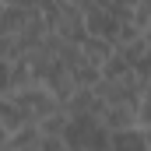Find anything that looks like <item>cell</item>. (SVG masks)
Instances as JSON below:
<instances>
[{
  "mask_svg": "<svg viewBox=\"0 0 151 151\" xmlns=\"http://www.w3.org/2000/svg\"><path fill=\"white\" fill-rule=\"evenodd\" d=\"M0 127H4L7 137H11V134H18V130H25V127H35V123L21 113L11 99H0Z\"/></svg>",
  "mask_w": 151,
  "mask_h": 151,
  "instance_id": "5",
  "label": "cell"
},
{
  "mask_svg": "<svg viewBox=\"0 0 151 151\" xmlns=\"http://www.w3.org/2000/svg\"><path fill=\"white\" fill-rule=\"evenodd\" d=\"M49 32L60 39V42H67V46H81V42L88 39V32H84V18H81L77 0H56V18H53Z\"/></svg>",
  "mask_w": 151,
  "mask_h": 151,
  "instance_id": "1",
  "label": "cell"
},
{
  "mask_svg": "<svg viewBox=\"0 0 151 151\" xmlns=\"http://www.w3.org/2000/svg\"><path fill=\"white\" fill-rule=\"evenodd\" d=\"M77 49H81V60H84L88 67H95V70H99V67H102V63L113 56V46H109L106 39H91V35L84 39Z\"/></svg>",
  "mask_w": 151,
  "mask_h": 151,
  "instance_id": "4",
  "label": "cell"
},
{
  "mask_svg": "<svg viewBox=\"0 0 151 151\" xmlns=\"http://www.w3.org/2000/svg\"><path fill=\"white\" fill-rule=\"evenodd\" d=\"M81 7V18H84V32L91 39H106L113 46V39L119 35V21L102 7V0H77Z\"/></svg>",
  "mask_w": 151,
  "mask_h": 151,
  "instance_id": "3",
  "label": "cell"
},
{
  "mask_svg": "<svg viewBox=\"0 0 151 151\" xmlns=\"http://www.w3.org/2000/svg\"><path fill=\"white\" fill-rule=\"evenodd\" d=\"M35 144H39V130H35V127H25V130L11 134L4 148H7V151H35Z\"/></svg>",
  "mask_w": 151,
  "mask_h": 151,
  "instance_id": "6",
  "label": "cell"
},
{
  "mask_svg": "<svg viewBox=\"0 0 151 151\" xmlns=\"http://www.w3.org/2000/svg\"><path fill=\"white\" fill-rule=\"evenodd\" d=\"M4 144H7V130L0 127V148H4Z\"/></svg>",
  "mask_w": 151,
  "mask_h": 151,
  "instance_id": "8",
  "label": "cell"
},
{
  "mask_svg": "<svg viewBox=\"0 0 151 151\" xmlns=\"http://www.w3.org/2000/svg\"><path fill=\"white\" fill-rule=\"evenodd\" d=\"M7 99H11V102H14L25 116H28L32 123H39V119H46L49 113H56V109H60V102H56V99H53L42 84H25V88H14Z\"/></svg>",
  "mask_w": 151,
  "mask_h": 151,
  "instance_id": "2",
  "label": "cell"
},
{
  "mask_svg": "<svg viewBox=\"0 0 151 151\" xmlns=\"http://www.w3.org/2000/svg\"><path fill=\"white\" fill-rule=\"evenodd\" d=\"M35 151H67V148H63V141H60V137H39Z\"/></svg>",
  "mask_w": 151,
  "mask_h": 151,
  "instance_id": "7",
  "label": "cell"
}]
</instances>
